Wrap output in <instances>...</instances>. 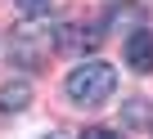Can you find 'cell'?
Wrapping results in <instances>:
<instances>
[{"instance_id": "obj_1", "label": "cell", "mask_w": 153, "mask_h": 139, "mask_svg": "<svg viewBox=\"0 0 153 139\" xmlns=\"http://www.w3.org/2000/svg\"><path fill=\"white\" fill-rule=\"evenodd\" d=\"M63 90H68L72 103H81V108H99V103L113 99V90H117V72H113V63L90 58V63H81V67H72V72H68Z\"/></svg>"}, {"instance_id": "obj_2", "label": "cell", "mask_w": 153, "mask_h": 139, "mask_svg": "<svg viewBox=\"0 0 153 139\" xmlns=\"http://www.w3.org/2000/svg\"><path fill=\"white\" fill-rule=\"evenodd\" d=\"M50 49H54V36H50V32H32V27H23V32L14 36V45H9L14 63H23V67H41Z\"/></svg>"}, {"instance_id": "obj_3", "label": "cell", "mask_w": 153, "mask_h": 139, "mask_svg": "<svg viewBox=\"0 0 153 139\" xmlns=\"http://www.w3.org/2000/svg\"><path fill=\"white\" fill-rule=\"evenodd\" d=\"M95 45H99V32H86L81 23L54 27V49H63V54H86V49H95Z\"/></svg>"}, {"instance_id": "obj_4", "label": "cell", "mask_w": 153, "mask_h": 139, "mask_svg": "<svg viewBox=\"0 0 153 139\" xmlns=\"http://www.w3.org/2000/svg\"><path fill=\"white\" fill-rule=\"evenodd\" d=\"M126 63L135 67V72H153V32H149V27L131 32V40H126Z\"/></svg>"}, {"instance_id": "obj_5", "label": "cell", "mask_w": 153, "mask_h": 139, "mask_svg": "<svg viewBox=\"0 0 153 139\" xmlns=\"http://www.w3.org/2000/svg\"><path fill=\"white\" fill-rule=\"evenodd\" d=\"M32 103V85L27 81H5L0 85V112H23Z\"/></svg>"}, {"instance_id": "obj_6", "label": "cell", "mask_w": 153, "mask_h": 139, "mask_svg": "<svg viewBox=\"0 0 153 139\" xmlns=\"http://www.w3.org/2000/svg\"><path fill=\"white\" fill-rule=\"evenodd\" d=\"M108 23H113V27H117V23H131V27L140 32V23H144V9H140V5H122V9H113V14H108Z\"/></svg>"}, {"instance_id": "obj_7", "label": "cell", "mask_w": 153, "mask_h": 139, "mask_svg": "<svg viewBox=\"0 0 153 139\" xmlns=\"http://www.w3.org/2000/svg\"><path fill=\"white\" fill-rule=\"evenodd\" d=\"M14 5H18V14L36 18V14H45V9H50V0H14Z\"/></svg>"}, {"instance_id": "obj_8", "label": "cell", "mask_w": 153, "mask_h": 139, "mask_svg": "<svg viewBox=\"0 0 153 139\" xmlns=\"http://www.w3.org/2000/svg\"><path fill=\"white\" fill-rule=\"evenodd\" d=\"M81 139H117V135H108V130H99V126H90V130H86Z\"/></svg>"}, {"instance_id": "obj_9", "label": "cell", "mask_w": 153, "mask_h": 139, "mask_svg": "<svg viewBox=\"0 0 153 139\" xmlns=\"http://www.w3.org/2000/svg\"><path fill=\"white\" fill-rule=\"evenodd\" d=\"M45 139H59V135H45Z\"/></svg>"}]
</instances>
